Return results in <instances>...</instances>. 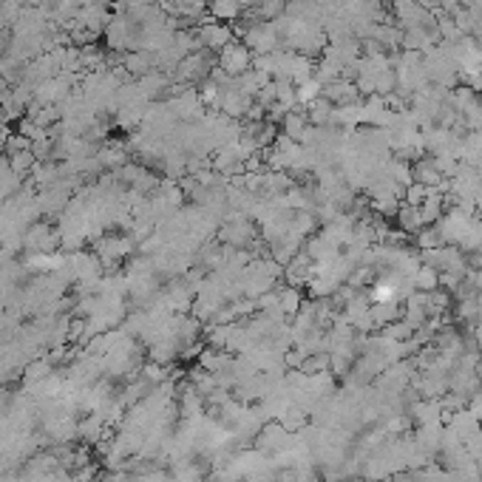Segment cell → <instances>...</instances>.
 Returning a JSON list of instances; mask_svg holds the SVG:
<instances>
[{
	"label": "cell",
	"mask_w": 482,
	"mask_h": 482,
	"mask_svg": "<svg viewBox=\"0 0 482 482\" xmlns=\"http://www.w3.org/2000/svg\"><path fill=\"white\" fill-rule=\"evenodd\" d=\"M208 11H210L213 20H219V23H236L241 14H244L239 0H210V3H208Z\"/></svg>",
	"instance_id": "9"
},
{
	"label": "cell",
	"mask_w": 482,
	"mask_h": 482,
	"mask_svg": "<svg viewBox=\"0 0 482 482\" xmlns=\"http://www.w3.org/2000/svg\"><path fill=\"white\" fill-rule=\"evenodd\" d=\"M23 9H26V3H23V0H3V3H0V28L11 31V28L17 26V20H20Z\"/></svg>",
	"instance_id": "13"
},
{
	"label": "cell",
	"mask_w": 482,
	"mask_h": 482,
	"mask_svg": "<svg viewBox=\"0 0 482 482\" xmlns=\"http://www.w3.org/2000/svg\"><path fill=\"white\" fill-rule=\"evenodd\" d=\"M281 134L284 136H289V139H295V142H304V136H306V131H309V119H306V108H292L284 119H281Z\"/></svg>",
	"instance_id": "5"
},
{
	"label": "cell",
	"mask_w": 482,
	"mask_h": 482,
	"mask_svg": "<svg viewBox=\"0 0 482 482\" xmlns=\"http://www.w3.org/2000/svg\"><path fill=\"white\" fill-rule=\"evenodd\" d=\"M196 37L202 40L205 48H210V51H216V54H219L227 43L236 40L233 26H230V23H219V20H208V23H202V26H196Z\"/></svg>",
	"instance_id": "4"
},
{
	"label": "cell",
	"mask_w": 482,
	"mask_h": 482,
	"mask_svg": "<svg viewBox=\"0 0 482 482\" xmlns=\"http://www.w3.org/2000/svg\"><path fill=\"white\" fill-rule=\"evenodd\" d=\"M429 191H432V188H426V185H417V182H412V185L406 188V196H403V202H406V205H412V208H420V205L426 202Z\"/></svg>",
	"instance_id": "17"
},
{
	"label": "cell",
	"mask_w": 482,
	"mask_h": 482,
	"mask_svg": "<svg viewBox=\"0 0 482 482\" xmlns=\"http://www.w3.org/2000/svg\"><path fill=\"white\" fill-rule=\"evenodd\" d=\"M31 145H34L31 139H26L23 134H17V131H14V134H9V139H6V145H3V151H6V154H14V151H31Z\"/></svg>",
	"instance_id": "18"
},
{
	"label": "cell",
	"mask_w": 482,
	"mask_h": 482,
	"mask_svg": "<svg viewBox=\"0 0 482 482\" xmlns=\"http://www.w3.org/2000/svg\"><path fill=\"white\" fill-rule=\"evenodd\" d=\"M397 227L406 233V236H417L426 225H423V216H420V208H412V205H400V210H397Z\"/></svg>",
	"instance_id": "8"
},
{
	"label": "cell",
	"mask_w": 482,
	"mask_h": 482,
	"mask_svg": "<svg viewBox=\"0 0 482 482\" xmlns=\"http://www.w3.org/2000/svg\"><path fill=\"white\" fill-rule=\"evenodd\" d=\"M241 43H244L252 54H272V51L281 48V37H278V31H275V26H272L269 20L247 26L244 34H241Z\"/></svg>",
	"instance_id": "1"
},
{
	"label": "cell",
	"mask_w": 482,
	"mask_h": 482,
	"mask_svg": "<svg viewBox=\"0 0 482 482\" xmlns=\"http://www.w3.org/2000/svg\"><path fill=\"white\" fill-rule=\"evenodd\" d=\"M412 281H414V289H420V292L440 289V272H437L434 267H426V264L417 267V272L412 275Z\"/></svg>",
	"instance_id": "12"
},
{
	"label": "cell",
	"mask_w": 482,
	"mask_h": 482,
	"mask_svg": "<svg viewBox=\"0 0 482 482\" xmlns=\"http://www.w3.org/2000/svg\"><path fill=\"white\" fill-rule=\"evenodd\" d=\"M17 134H23L26 139H31V142H40V139H48V131L45 128H40L34 119H28V117H23L20 122H17Z\"/></svg>",
	"instance_id": "16"
},
{
	"label": "cell",
	"mask_w": 482,
	"mask_h": 482,
	"mask_svg": "<svg viewBox=\"0 0 482 482\" xmlns=\"http://www.w3.org/2000/svg\"><path fill=\"white\" fill-rule=\"evenodd\" d=\"M301 304H304V298H301L298 286H278V312L284 318H295Z\"/></svg>",
	"instance_id": "10"
},
{
	"label": "cell",
	"mask_w": 482,
	"mask_h": 482,
	"mask_svg": "<svg viewBox=\"0 0 482 482\" xmlns=\"http://www.w3.org/2000/svg\"><path fill=\"white\" fill-rule=\"evenodd\" d=\"M219 68L227 71L230 77H239L247 68H252V51H250L241 40L227 43V45L219 51Z\"/></svg>",
	"instance_id": "3"
},
{
	"label": "cell",
	"mask_w": 482,
	"mask_h": 482,
	"mask_svg": "<svg viewBox=\"0 0 482 482\" xmlns=\"http://www.w3.org/2000/svg\"><path fill=\"white\" fill-rule=\"evenodd\" d=\"M315 60H309V57H304V54H295V60H292V68H289V80L295 82V85H301V82H306V80H312L315 77Z\"/></svg>",
	"instance_id": "11"
},
{
	"label": "cell",
	"mask_w": 482,
	"mask_h": 482,
	"mask_svg": "<svg viewBox=\"0 0 482 482\" xmlns=\"http://www.w3.org/2000/svg\"><path fill=\"white\" fill-rule=\"evenodd\" d=\"M122 68L131 74V77H145L154 71V54L151 51H128L122 54Z\"/></svg>",
	"instance_id": "7"
},
{
	"label": "cell",
	"mask_w": 482,
	"mask_h": 482,
	"mask_svg": "<svg viewBox=\"0 0 482 482\" xmlns=\"http://www.w3.org/2000/svg\"><path fill=\"white\" fill-rule=\"evenodd\" d=\"M23 250L28 252H57L60 250V230L48 222H34L23 233Z\"/></svg>",
	"instance_id": "2"
},
{
	"label": "cell",
	"mask_w": 482,
	"mask_h": 482,
	"mask_svg": "<svg viewBox=\"0 0 482 482\" xmlns=\"http://www.w3.org/2000/svg\"><path fill=\"white\" fill-rule=\"evenodd\" d=\"M6 159H9V168H11L17 176L31 173V168L37 165V156H34L31 151H14V154H6Z\"/></svg>",
	"instance_id": "14"
},
{
	"label": "cell",
	"mask_w": 482,
	"mask_h": 482,
	"mask_svg": "<svg viewBox=\"0 0 482 482\" xmlns=\"http://www.w3.org/2000/svg\"><path fill=\"white\" fill-rule=\"evenodd\" d=\"M128 145H122V142H102L100 145V151H97V159H100V165H102V171H119L125 162H128Z\"/></svg>",
	"instance_id": "6"
},
{
	"label": "cell",
	"mask_w": 482,
	"mask_h": 482,
	"mask_svg": "<svg viewBox=\"0 0 482 482\" xmlns=\"http://www.w3.org/2000/svg\"><path fill=\"white\" fill-rule=\"evenodd\" d=\"M275 100L284 102L286 108H295L298 105V97H295V82L289 77H275Z\"/></svg>",
	"instance_id": "15"
}]
</instances>
